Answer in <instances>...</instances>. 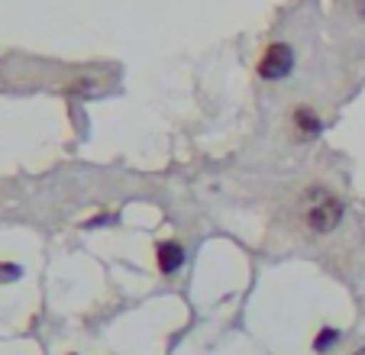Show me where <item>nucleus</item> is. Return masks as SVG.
Masks as SVG:
<instances>
[{
	"mask_svg": "<svg viewBox=\"0 0 365 355\" xmlns=\"http://www.w3.org/2000/svg\"><path fill=\"white\" fill-rule=\"evenodd\" d=\"M14 278H20V265L4 262V265H0V281H14Z\"/></svg>",
	"mask_w": 365,
	"mask_h": 355,
	"instance_id": "423d86ee",
	"label": "nucleus"
},
{
	"mask_svg": "<svg viewBox=\"0 0 365 355\" xmlns=\"http://www.w3.org/2000/svg\"><path fill=\"white\" fill-rule=\"evenodd\" d=\"M294 123H297V130H301L304 136H317V133H320V120L310 113L307 107H297L294 110Z\"/></svg>",
	"mask_w": 365,
	"mask_h": 355,
	"instance_id": "20e7f679",
	"label": "nucleus"
},
{
	"mask_svg": "<svg viewBox=\"0 0 365 355\" xmlns=\"http://www.w3.org/2000/svg\"><path fill=\"white\" fill-rule=\"evenodd\" d=\"M356 355H365V349H359V352H356Z\"/></svg>",
	"mask_w": 365,
	"mask_h": 355,
	"instance_id": "0eeeda50",
	"label": "nucleus"
},
{
	"mask_svg": "<svg viewBox=\"0 0 365 355\" xmlns=\"http://www.w3.org/2000/svg\"><path fill=\"white\" fill-rule=\"evenodd\" d=\"M304 217H307V226L314 232H330V230H336V223L343 220V204H339L330 191L314 187V191L307 194V210H304Z\"/></svg>",
	"mask_w": 365,
	"mask_h": 355,
	"instance_id": "f257e3e1",
	"label": "nucleus"
},
{
	"mask_svg": "<svg viewBox=\"0 0 365 355\" xmlns=\"http://www.w3.org/2000/svg\"><path fill=\"white\" fill-rule=\"evenodd\" d=\"M181 262H185V252H181V246H175V242H162V246H159V265H162V272H175V268H181Z\"/></svg>",
	"mask_w": 365,
	"mask_h": 355,
	"instance_id": "7ed1b4c3",
	"label": "nucleus"
},
{
	"mask_svg": "<svg viewBox=\"0 0 365 355\" xmlns=\"http://www.w3.org/2000/svg\"><path fill=\"white\" fill-rule=\"evenodd\" d=\"M291 68H294V52H291L284 42H275V46L262 55V62H259V75L269 78V81L284 78Z\"/></svg>",
	"mask_w": 365,
	"mask_h": 355,
	"instance_id": "f03ea898",
	"label": "nucleus"
},
{
	"mask_svg": "<svg viewBox=\"0 0 365 355\" xmlns=\"http://www.w3.org/2000/svg\"><path fill=\"white\" fill-rule=\"evenodd\" d=\"M333 342H336V329H324V333L317 336V342H314V349H317V352H324V349H330Z\"/></svg>",
	"mask_w": 365,
	"mask_h": 355,
	"instance_id": "39448f33",
	"label": "nucleus"
}]
</instances>
